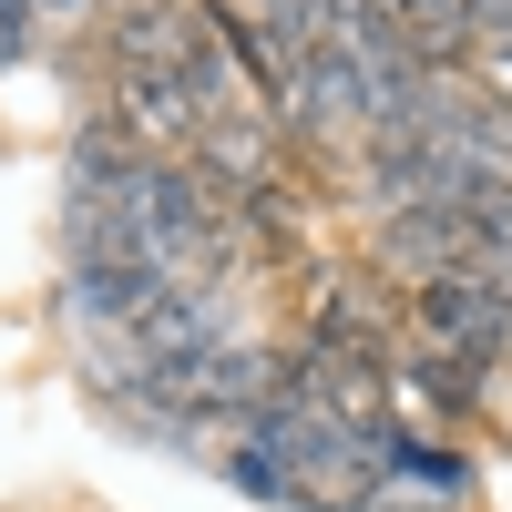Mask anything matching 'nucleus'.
Segmentation results:
<instances>
[{"label":"nucleus","instance_id":"obj_8","mask_svg":"<svg viewBox=\"0 0 512 512\" xmlns=\"http://www.w3.org/2000/svg\"><path fill=\"white\" fill-rule=\"evenodd\" d=\"M134 11H154V0H134Z\"/></svg>","mask_w":512,"mask_h":512},{"label":"nucleus","instance_id":"obj_2","mask_svg":"<svg viewBox=\"0 0 512 512\" xmlns=\"http://www.w3.org/2000/svg\"><path fill=\"white\" fill-rule=\"evenodd\" d=\"M400 328L420 338V349H441V359H502L512 349V297H492L482 277H420L400 297Z\"/></svg>","mask_w":512,"mask_h":512},{"label":"nucleus","instance_id":"obj_7","mask_svg":"<svg viewBox=\"0 0 512 512\" xmlns=\"http://www.w3.org/2000/svg\"><path fill=\"white\" fill-rule=\"evenodd\" d=\"M82 11H93V0H31V21H41V31H72Z\"/></svg>","mask_w":512,"mask_h":512},{"label":"nucleus","instance_id":"obj_3","mask_svg":"<svg viewBox=\"0 0 512 512\" xmlns=\"http://www.w3.org/2000/svg\"><path fill=\"white\" fill-rule=\"evenodd\" d=\"M482 216H451V205H420V216H390V226H379V267H400L410 287L420 277H461V267H472V256H482Z\"/></svg>","mask_w":512,"mask_h":512},{"label":"nucleus","instance_id":"obj_1","mask_svg":"<svg viewBox=\"0 0 512 512\" xmlns=\"http://www.w3.org/2000/svg\"><path fill=\"white\" fill-rule=\"evenodd\" d=\"M113 113H123V134H134L144 154L154 144H195V72H185V11L164 21V11H123L113 31Z\"/></svg>","mask_w":512,"mask_h":512},{"label":"nucleus","instance_id":"obj_6","mask_svg":"<svg viewBox=\"0 0 512 512\" xmlns=\"http://www.w3.org/2000/svg\"><path fill=\"white\" fill-rule=\"evenodd\" d=\"M31 31H41L31 0H0V52H31Z\"/></svg>","mask_w":512,"mask_h":512},{"label":"nucleus","instance_id":"obj_5","mask_svg":"<svg viewBox=\"0 0 512 512\" xmlns=\"http://www.w3.org/2000/svg\"><path fill=\"white\" fill-rule=\"evenodd\" d=\"M472 52H482V72L502 82V103H512V31H472Z\"/></svg>","mask_w":512,"mask_h":512},{"label":"nucleus","instance_id":"obj_4","mask_svg":"<svg viewBox=\"0 0 512 512\" xmlns=\"http://www.w3.org/2000/svg\"><path fill=\"white\" fill-rule=\"evenodd\" d=\"M461 277H482L492 297H512V226H492V236H482V256H472Z\"/></svg>","mask_w":512,"mask_h":512}]
</instances>
